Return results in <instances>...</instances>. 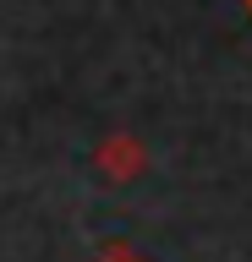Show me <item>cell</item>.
<instances>
[{"instance_id":"6da1fadb","label":"cell","mask_w":252,"mask_h":262,"mask_svg":"<svg viewBox=\"0 0 252 262\" xmlns=\"http://www.w3.org/2000/svg\"><path fill=\"white\" fill-rule=\"evenodd\" d=\"M99 169H104L110 180H132V169H137V153H132V142L104 147V153H99Z\"/></svg>"},{"instance_id":"7a4b0ae2","label":"cell","mask_w":252,"mask_h":262,"mask_svg":"<svg viewBox=\"0 0 252 262\" xmlns=\"http://www.w3.org/2000/svg\"><path fill=\"white\" fill-rule=\"evenodd\" d=\"M99 262H143V257H137V251H126V246H110Z\"/></svg>"},{"instance_id":"3957f363","label":"cell","mask_w":252,"mask_h":262,"mask_svg":"<svg viewBox=\"0 0 252 262\" xmlns=\"http://www.w3.org/2000/svg\"><path fill=\"white\" fill-rule=\"evenodd\" d=\"M247 6H252V0H247Z\"/></svg>"}]
</instances>
